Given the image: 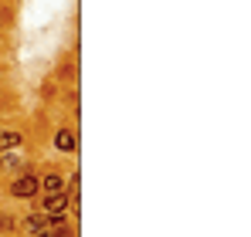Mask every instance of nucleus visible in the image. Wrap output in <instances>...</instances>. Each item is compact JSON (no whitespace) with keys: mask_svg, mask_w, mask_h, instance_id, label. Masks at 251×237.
Here are the masks:
<instances>
[{"mask_svg":"<svg viewBox=\"0 0 251 237\" xmlns=\"http://www.w3.org/2000/svg\"><path fill=\"white\" fill-rule=\"evenodd\" d=\"M38 237H72V234H68V227H61V224H54V227H48V231H41Z\"/></svg>","mask_w":251,"mask_h":237,"instance_id":"7","label":"nucleus"},{"mask_svg":"<svg viewBox=\"0 0 251 237\" xmlns=\"http://www.w3.org/2000/svg\"><path fill=\"white\" fill-rule=\"evenodd\" d=\"M58 220L54 217H48V213H34V217H27L24 220V227L31 231V234H41V231H48V227H54Z\"/></svg>","mask_w":251,"mask_h":237,"instance_id":"2","label":"nucleus"},{"mask_svg":"<svg viewBox=\"0 0 251 237\" xmlns=\"http://www.w3.org/2000/svg\"><path fill=\"white\" fill-rule=\"evenodd\" d=\"M14 146H21V132H0V153H7Z\"/></svg>","mask_w":251,"mask_h":237,"instance_id":"5","label":"nucleus"},{"mask_svg":"<svg viewBox=\"0 0 251 237\" xmlns=\"http://www.w3.org/2000/svg\"><path fill=\"white\" fill-rule=\"evenodd\" d=\"M54 146H58L61 153H72V149H75V136H72L68 129H61V132H58V139H54Z\"/></svg>","mask_w":251,"mask_h":237,"instance_id":"4","label":"nucleus"},{"mask_svg":"<svg viewBox=\"0 0 251 237\" xmlns=\"http://www.w3.org/2000/svg\"><path fill=\"white\" fill-rule=\"evenodd\" d=\"M10 193H14V197H24V200H27V197H34V193H38V180L24 173L21 180H14V187H10Z\"/></svg>","mask_w":251,"mask_h":237,"instance_id":"1","label":"nucleus"},{"mask_svg":"<svg viewBox=\"0 0 251 237\" xmlns=\"http://www.w3.org/2000/svg\"><path fill=\"white\" fill-rule=\"evenodd\" d=\"M68 207V197H61V193H48V200H44V213L48 217H54L58 220V213Z\"/></svg>","mask_w":251,"mask_h":237,"instance_id":"3","label":"nucleus"},{"mask_svg":"<svg viewBox=\"0 0 251 237\" xmlns=\"http://www.w3.org/2000/svg\"><path fill=\"white\" fill-rule=\"evenodd\" d=\"M38 187H41L44 193H61V180H58V176H48V180L38 183Z\"/></svg>","mask_w":251,"mask_h":237,"instance_id":"6","label":"nucleus"}]
</instances>
